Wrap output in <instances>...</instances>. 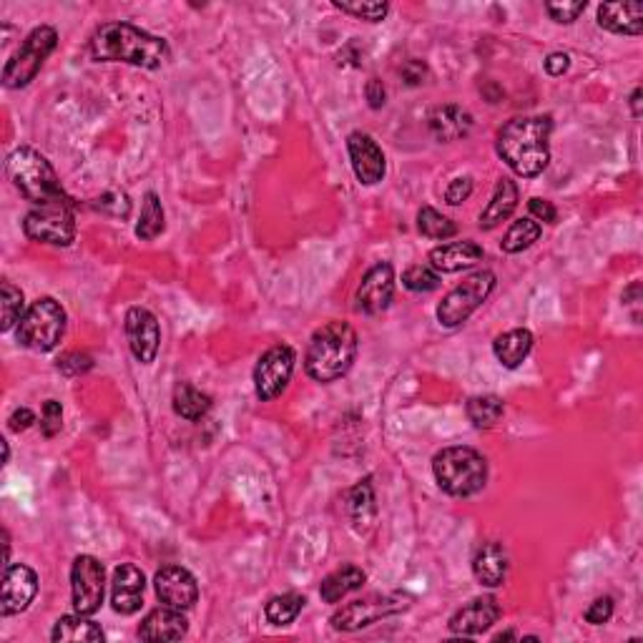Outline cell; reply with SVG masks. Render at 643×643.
Returning <instances> with one entry per match:
<instances>
[{
  "label": "cell",
  "mask_w": 643,
  "mask_h": 643,
  "mask_svg": "<svg viewBox=\"0 0 643 643\" xmlns=\"http://www.w3.org/2000/svg\"><path fill=\"white\" fill-rule=\"evenodd\" d=\"M6 169L13 186H16L33 206L71 201V196L63 191L61 179H58L51 161H48L41 151L31 149V146H21V149L11 151V156H8L6 161Z\"/></svg>",
  "instance_id": "4"
},
{
  "label": "cell",
  "mask_w": 643,
  "mask_h": 643,
  "mask_svg": "<svg viewBox=\"0 0 643 643\" xmlns=\"http://www.w3.org/2000/svg\"><path fill=\"white\" fill-rule=\"evenodd\" d=\"M417 229H420L422 237L427 239H450L458 234V227H455L453 219H448L445 214H440L433 206H422L417 211Z\"/></svg>",
  "instance_id": "34"
},
{
  "label": "cell",
  "mask_w": 643,
  "mask_h": 643,
  "mask_svg": "<svg viewBox=\"0 0 643 643\" xmlns=\"http://www.w3.org/2000/svg\"><path fill=\"white\" fill-rule=\"evenodd\" d=\"M66 325L68 314L63 304L53 297H41L26 309L23 319L18 322L16 340L18 345L33 352H51L66 335Z\"/></svg>",
  "instance_id": "6"
},
{
  "label": "cell",
  "mask_w": 643,
  "mask_h": 643,
  "mask_svg": "<svg viewBox=\"0 0 643 643\" xmlns=\"http://www.w3.org/2000/svg\"><path fill=\"white\" fill-rule=\"evenodd\" d=\"M58 372H63L66 377H78L86 375L93 367V357L86 355V352H66V355L58 360Z\"/></svg>",
  "instance_id": "42"
},
{
  "label": "cell",
  "mask_w": 643,
  "mask_h": 643,
  "mask_svg": "<svg viewBox=\"0 0 643 643\" xmlns=\"http://www.w3.org/2000/svg\"><path fill=\"white\" fill-rule=\"evenodd\" d=\"M357 357V332L352 325L332 319L312 335L304 355V370L314 382L330 385L350 372Z\"/></svg>",
  "instance_id": "3"
},
{
  "label": "cell",
  "mask_w": 643,
  "mask_h": 643,
  "mask_svg": "<svg viewBox=\"0 0 643 643\" xmlns=\"http://www.w3.org/2000/svg\"><path fill=\"white\" fill-rule=\"evenodd\" d=\"M551 116H518L498 131V156L510 171L523 179H535L551 161Z\"/></svg>",
  "instance_id": "2"
},
{
  "label": "cell",
  "mask_w": 643,
  "mask_h": 643,
  "mask_svg": "<svg viewBox=\"0 0 643 643\" xmlns=\"http://www.w3.org/2000/svg\"><path fill=\"white\" fill-rule=\"evenodd\" d=\"M598 26L616 36H641L643 6L641 3H603L598 6Z\"/></svg>",
  "instance_id": "24"
},
{
  "label": "cell",
  "mask_w": 643,
  "mask_h": 643,
  "mask_svg": "<svg viewBox=\"0 0 643 643\" xmlns=\"http://www.w3.org/2000/svg\"><path fill=\"white\" fill-rule=\"evenodd\" d=\"M515 206H518V184H515L513 179H508V176H503V179L495 184L493 189V196H490L488 206L483 209V214H480V229H495L498 224H503L505 219L513 217Z\"/></svg>",
  "instance_id": "26"
},
{
  "label": "cell",
  "mask_w": 643,
  "mask_h": 643,
  "mask_svg": "<svg viewBox=\"0 0 643 643\" xmlns=\"http://www.w3.org/2000/svg\"><path fill=\"white\" fill-rule=\"evenodd\" d=\"M38 593V573L31 566H6L3 573V598H0V613L16 616L33 603Z\"/></svg>",
  "instance_id": "17"
},
{
  "label": "cell",
  "mask_w": 643,
  "mask_h": 643,
  "mask_svg": "<svg viewBox=\"0 0 643 643\" xmlns=\"http://www.w3.org/2000/svg\"><path fill=\"white\" fill-rule=\"evenodd\" d=\"M63 427V407L58 400H46L41 410V433L43 438H56Z\"/></svg>",
  "instance_id": "40"
},
{
  "label": "cell",
  "mask_w": 643,
  "mask_h": 643,
  "mask_svg": "<svg viewBox=\"0 0 643 643\" xmlns=\"http://www.w3.org/2000/svg\"><path fill=\"white\" fill-rule=\"evenodd\" d=\"M623 304H626L628 309H631V317H633V322H641V312H638V307H641V284L638 282H633L631 287L626 289V292H623Z\"/></svg>",
  "instance_id": "50"
},
{
  "label": "cell",
  "mask_w": 643,
  "mask_h": 643,
  "mask_svg": "<svg viewBox=\"0 0 643 643\" xmlns=\"http://www.w3.org/2000/svg\"><path fill=\"white\" fill-rule=\"evenodd\" d=\"M91 58L98 63H129V66L159 71L171 58L169 43L134 23H103L91 36Z\"/></svg>",
  "instance_id": "1"
},
{
  "label": "cell",
  "mask_w": 643,
  "mask_h": 643,
  "mask_svg": "<svg viewBox=\"0 0 643 643\" xmlns=\"http://www.w3.org/2000/svg\"><path fill=\"white\" fill-rule=\"evenodd\" d=\"M171 402H174L176 415L189 422H199L201 417L211 410V397L196 385H191V382H179V385L174 387Z\"/></svg>",
  "instance_id": "29"
},
{
  "label": "cell",
  "mask_w": 643,
  "mask_h": 643,
  "mask_svg": "<svg viewBox=\"0 0 643 643\" xmlns=\"http://www.w3.org/2000/svg\"><path fill=\"white\" fill-rule=\"evenodd\" d=\"M106 638V633L101 631L98 623H93L91 618L83 613H71V616H61L56 621L51 631V641H83V643H101Z\"/></svg>",
  "instance_id": "27"
},
{
  "label": "cell",
  "mask_w": 643,
  "mask_h": 643,
  "mask_svg": "<svg viewBox=\"0 0 643 643\" xmlns=\"http://www.w3.org/2000/svg\"><path fill=\"white\" fill-rule=\"evenodd\" d=\"M0 307H3V325H0V330L11 332L13 327H18L23 314H26V297H23V292L13 282H3V287H0Z\"/></svg>",
  "instance_id": "36"
},
{
  "label": "cell",
  "mask_w": 643,
  "mask_h": 643,
  "mask_svg": "<svg viewBox=\"0 0 643 643\" xmlns=\"http://www.w3.org/2000/svg\"><path fill=\"white\" fill-rule=\"evenodd\" d=\"M93 206H96L98 211H103V214H111V217L116 219H129L131 214V199L124 191H106L103 196H98Z\"/></svg>",
  "instance_id": "39"
},
{
  "label": "cell",
  "mask_w": 643,
  "mask_h": 643,
  "mask_svg": "<svg viewBox=\"0 0 643 643\" xmlns=\"http://www.w3.org/2000/svg\"><path fill=\"white\" fill-rule=\"evenodd\" d=\"M483 257L485 252L478 242L463 239V242H448L435 247L430 252V267L438 274H455L475 267L478 262H483Z\"/></svg>",
  "instance_id": "20"
},
{
  "label": "cell",
  "mask_w": 643,
  "mask_h": 643,
  "mask_svg": "<svg viewBox=\"0 0 643 643\" xmlns=\"http://www.w3.org/2000/svg\"><path fill=\"white\" fill-rule=\"evenodd\" d=\"M365 581H367V573L362 571V568L342 566L322 581V586H319V596H322V601L325 603H340L342 598H347L350 593L360 591V588L365 586Z\"/></svg>",
  "instance_id": "28"
},
{
  "label": "cell",
  "mask_w": 643,
  "mask_h": 643,
  "mask_svg": "<svg viewBox=\"0 0 643 643\" xmlns=\"http://www.w3.org/2000/svg\"><path fill=\"white\" fill-rule=\"evenodd\" d=\"M164 229L166 211L164 206H161L159 194L149 191V194L144 196V204H141V219L139 224H136V237H139L141 242H151V239H156L159 234H164Z\"/></svg>",
  "instance_id": "30"
},
{
  "label": "cell",
  "mask_w": 643,
  "mask_h": 643,
  "mask_svg": "<svg viewBox=\"0 0 643 643\" xmlns=\"http://www.w3.org/2000/svg\"><path fill=\"white\" fill-rule=\"evenodd\" d=\"M470 194H473V179H470V176H458V179L450 181V186L445 189V201H448L450 206H460L463 201L470 199Z\"/></svg>",
  "instance_id": "44"
},
{
  "label": "cell",
  "mask_w": 643,
  "mask_h": 643,
  "mask_svg": "<svg viewBox=\"0 0 643 643\" xmlns=\"http://www.w3.org/2000/svg\"><path fill=\"white\" fill-rule=\"evenodd\" d=\"M395 297V269L392 264L380 262L367 269L360 287L355 294V312L360 314H380L390 307Z\"/></svg>",
  "instance_id": "14"
},
{
  "label": "cell",
  "mask_w": 643,
  "mask_h": 643,
  "mask_svg": "<svg viewBox=\"0 0 643 643\" xmlns=\"http://www.w3.org/2000/svg\"><path fill=\"white\" fill-rule=\"evenodd\" d=\"M58 46V31L51 26L33 28L21 43L16 53L8 58L3 68V86L6 88H26L33 78L41 73L43 63L48 61Z\"/></svg>",
  "instance_id": "7"
},
{
  "label": "cell",
  "mask_w": 643,
  "mask_h": 643,
  "mask_svg": "<svg viewBox=\"0 0 643 643\" xmlns=\"http://www.w3.org/2000/svg\"><path fill=\"white\" fill-rule=\"evenodd\" d=\"M407 601L410 598H405L402 593H375V596L360 598V601L342 606L340 611L332 613L330 623L335 631H360V628L372 626V623L382 621V618L402 613L410 606Z\"/></svg>",
  "instance_id": "10"
},
{
  "label": "cell",
  "mask_w": 643,
  "mask_h": 643,
  "mask_svg": "<svg viewBox=\"0 0 643 643\" xmlns=\"http://www.w3.org/2000/svg\"><path fill=\"white\" fill-rule=\"evenodd\" d=\"M126 340H129V350L141 365H151L159 355L161 347V327L154 312L146 307H131L124 319Z\"/></svg>",
  "instance_id": "13"
},
{
  "label": "cell",
  "mask_w": 643,
  "mask_h": 643,
  "mask_svg": "<svg viewBox=\"0 0 643 643\" xmlns=\"http://www.w3.org/2000/svg\"><path fill=\"white\" fill-rule=\"evenodd\" d=\"M465 412H468L470 422L480 430H490L500 422L503 417L505 405L498 395H475L470 397L468 405H465Z\"/></svg>",
  "instance_id": "32"
},
{
  "label": "cell",
  "mask_w": 643,
  "mask_h": 643,
  "mask_svg": "<svg viewBox=\"0 0 643 643\" xmlns=\"http://www.w3.org/2000/svg\"><path fill=\"white\" fill-rule=\"evenodd\" d=\"M106 596V568L98 558L78 556L71 566L73 611L93 616L101 611Z\"/></svg>",
  "instance_id": "12"
},
{
  "label": "cell",
  "mask_w": 643,
  "mask_h": 643,
  "mask_svg": "<svg viewBox=\"0 0 643 643\" xmlns=\"http://www.w3.org/2000/svg\"><path fill=\"white\" fill-rule=\"evenodd\" d=\"M495 272L490 269H478L470 277H465L463 282L455 284L448 294L443 297V302L438 304V322L448 330H455L463 322H468L470 314L478 307H483L485 299L493 294L495 289Z\"/></svg>",
  "instance_id": "8"
},
{
  "label": "cell",
  "mask_w": 643,
  "mask_h": 643,
  "mask_svg": "<svg viewBox=\"0 0 643 643\" xmlns=\"http://www.w3.org/2000/svg\"><path fill=\"white\" fill-rule=\"evenodd\" d=\"M297 365V352L289 345H274L264 352L254 367V390L262 402H272L287 390Z\"/></svg>",
  "instance_id": "11"
},
{
  "label": "cell",
  "mask_w": 643,
  "mask_h": 643,
  "mask_svg": "<svg viewBox=\"0 0 643 643\" xmlns=\"http://www.w3.org/2000/svg\"><path fill=\"white\" fill-rule=\"evenodd\" d=\"M541 232H543L541 224L535 222V219L530 217L515 219V222L510 224L508 232H505L503 242H500V249H503L505 254L525 252V249H530L538 239H541Z\"/></svg>",
  "instance_id": "31"
},
{
  "label": "cell",
  "mask_w": 643,
  "mask_h": 643,
  "mask_svg": "<svg viewBox=\"0 0 643 643\" xmlns=\"http://www.w3.org/2000/svg\"><path fill=\"white\" fill-rule=\"evenodd\" d=\"M33 422H36V415H33L28 407H18V410L11 415V420H8V427H11L13 433H26Z\"/></svg>",
  "instance_id": "48"
},
{
  "label": "cell",
  "mask_w": 643,
  "mask_h": 643,
  "mask_svg": "<svg viewBox=\"0 0 643 643\" xmlns=\"http://www.w3.org/2000/svg\"><path fill=\"white\" fill-rule=\"evenodd\" d=\"M500 616H503V608H500L498 598L478 596L470 603H465L460 611H455L448 626L455 636H480V633H485L488 628H493L495 623L500 621Z\"/></svg>",
  "instance_id": "18"
},
{
  "label": "cell",
  "mask_w": 643,
  "mask_h": 643,
  "mask_svg": "<svg viewBox=\"0 0 643 643\" xmlns=\"http://www.w3.org/2000/svg\"><path fill=\"white\" fill-rule=\"evenodd\" d=\"M546 11L556 23L571 26V23H576L578 16L586 11V0H576V3H566V0H563V3H548Z\"/></svg>",
  "instance_id": "41"
},
{
  "label": "cell",
  "mask_w": 643,
  "mask_h": 643,
  "mask_svg": "<svg viewBox=\"0 0 643 643\" xmlns=\"http://www.w3.org/2000/svg\"><path fill=\"white\" fill-rule=\"evenodd\" d=\"M508 638H518V636H515V631H505V633H498L495 641H508Z\"/></svg>",
  "instance_id": "52"
},
{
  "label": "cell",
  "mask_w": 643,
  "mask_h": 643,
  "mask_svg": "<svg viewBox=\"0 0 643 643\" xmlns=\"http://www.w3.org/2000/svg\"><path fill=\"white\" fill-rule=\"evenodd\" d=\"M347 154H350L352 171H355L357 181H360L362 186H375L385 179V154H382L380 144H377L370 134L352 131V134L347 136Z\"/></svg>",
  "instance_id": "15"
},
{
  "label": "cell",
  "mask_w": 643,
  "mask_h": 643,
  "mask_svg": "<svg viewBox=\"0 0 643 643\" xmlns=\"http://www.w3.org/2000/svg\"><path fill=\"white\" fill-rule=\"evenodd\" d=\"M365 96H367V103H370V109H382L385 106V98H387V91H385V83L380 81V78H370L365 86Z\"/></svg>",
  "instance_id": "47"
},
{
  "label": "cell",
  "mask_w": 643,
  "mask_h": 643,
  "mask_svg": "<svg viewBox=\"0 0 643 643\" xmlns=\"http://www.w3.org/2000/svg\"><path fill=\"white\" fill-rule=\"evenodd\" d=\"M400 76L407 86H420V83H425L427 78V66L420 61V58H410V61L400 68Z\"/></svg>",
  "instance_id": "46"
},
{
  "label": "cell",
  "mask_w": 643,
  "mask_h": 643,
  "mask_svg": "<svg viewBox=\"0 0 643 643\" xmlns=\"http://www.w3.org/2000/svg\"><path fill=\"white\" fill-rule=\"evenodd\" d=\"M332 6L367 23H382L390 13V3H380V0H332Z\"/></svg>",
  "instance_id": "37"
},
{
  "label": "cell",
  "mask_w": 643,
  "mask_h": 643,
  "mask_svg": "<svg viewBox=\"0 0 643 643\" xmlns=\"http://www.w3.org/2000/svg\"><path fill=\"white\" fill-rule=\"evenodd\" d=\"M304 603L307 601L299 593H282V596L269 598V603L264 606V616L272 626H289L302 613Z\"/></svg>",
  "instance_id": "33"
},
{
  "label": "cell",
  "mask_w": 643,
  "mask_h": 643,
  "mask_svg": "<svg viewBox=\"0 0 643 643\" xmlns=\"http://www.w3.org/2000/svg\"><path fill=\"white\" fill-rule=\"evenodd\" d=\"M533 332L525 327H515V330L503 332L495 337L493 355L505 370H518L525 360H528L530 350H533Z\"/></svg>",
  "instance_id": "25"
},
{
  "label": "cell",
  "mask_w": 643,
  "mask_h": 643,
  "mask_svg": "<svg viewBox=\"0 0 643 643\" xmlns=\"http://www.w3.org/2000/svg\"><path fill=\"white\" fill-rule=\"evenodd\" d=\"M23 232L31 242L68 247L76 239V214L73 201H58L48 206H33L23 219Z\"/></svg>",
  "instance_id": "9"
},
{
  "label": "cell",
  "mask_w": 643,
  "mask_h": 643,
  "mask_svg": "<svg viewBox=\"0 0 643 643\" xmlns=\"http://www.w3.org/2000/svg\"><path fill=\"white\" fill-rule=\"evenodd\" d=\"M473 576L480 586L500 588L508 578V553L500 543L488 541L475 551L473 556Z\"/></svg>",
  "instance_id": "22"
},
{
  "label": "cell",
  "mask_w": 643,
  "mask_h": 643,
  "mask_svg": "<svg viewBox=\"0 0 643 643\" xmlns=\"http://www.w3.org/2000/svg\"><path fill=\"white\" fill-rule=\"evenodd\" d=\"M528 211H530V219H538V222L556 224L558 219L556 206H553L548 199H541V196H533V199L528 201Z\"/></svg>",
  "instance_id": "45"
},
{
  "label": "cell",
  "mask_w": 643,
  "mask_h": 643,
  "mask_svg": "<svg viewBox=\"0 0 643 643\" xmlns=\"http://www.w3.org/2000/svg\"><path fill=\"white\" fill-rule=\"evenodd\" d=\"M156 596L164 606L176 608V611H189L199 601V586L191 571L181 566H166L154 576Z\"/></svg>",
  "instance_id": "16"
},
{
  "label": "cell",
  "mask_w": 643,
  "mask_h": 643,
  "mask_svg": "<svg viewBox=\"0 0 643 643\" xmlns=\"http://www.w3.org/2000/svg\"><path fill=\"white\" fill-rule=\"evenodd\" d=\"M146 576L134 563H121L111 576V608L121 616H134L144 606Z\"/></svg>",
  "instance_id": "19"
},
{
  "label": "cell",
  "mask_w": 643,
  "mask_h": 643,
  "mask_svg": "<svg viewBox=\"0 0 643 643\" xmlns=\"http://www.w3.org/2000/svg\"><path fill=\"white\" fill-rule=\"evenodd\" d=\"M427 126H430V134L440 141V144H450V141L465 139L473 129V116H470L468 109L463 106H455V103H448V106H440L430 114L427 119Z\"/></svg>",
  "instance_id": "23"
},
{
  "label": "cell",
  "mask_w": 643,
  "mask_h": 643,
  "mask_svg": "<svg viewBox=\"0 0 643 643\" xmlns=\"http://www.w3.org/2000/svg\"><path fill=\"white\" fill-rule=\"evenodd\" d=\"M571 68V56L563 51H556L551 53V56L546 58V73L548 76H563V73Z\"/></svg>",
  "instance_id": "49"
},
{
  "label": "cell",
  "mask_w": 643,
  "mask_h": 643,
  "mask_svg": "<svg viewBox=\"0 0 643 643\" xmlns=\"http://www.w3.org/2000/svg\"><path fill=\"white\" fill-rule=\"evenodd\" d=\"M433 475L440 490L453 498H470L488 485V460L468 445H453L433 458Z\"/></svg>",
  "instance_id": "5"
},
{
  "label": "cell",
  "mask_w": 643,
  "mask_h": 643,
  "mask_svg": "<svg viewBox=\"0 0 643 643\" xmlns=\"http://www.w3.org/2000/svg\"><path fill=\"white\" fill-rule=\"evenodd\" d=\"M631 114H633V119H641V86H636L633 88V93H631Z\"/></svg>",
  "instance_id": "51"
},
{
  "label": "cell",
  "mask_w": 643,
  "mask_h": 643,
  "mask_svg": "<svg viewBox=\"0 0 643 643\" xmlns=\"http://www.w3.org/2000/svg\"><path fill=\"white\" fill-rule=\"evenodd\" d=\"M402 284L410 292H433L440 287V274L430 264H412L402 272Z\"/></svg>",
  "instance_id": "38"
},
{
  "label": "cell",
  "mask_w": 643,
  "mask_h": 643,
  "mask_svg": "<svg viewBox=\"0 0 643 643\" xmlns=\"http://www.w3.org/2000/svg\"><path fill=\"white\" fill-rule=\"evenodd\" d=\"M611 616H613V598L611 596L596 598V601L586 608V613H583V618H586L591 626H603V623L611 621Z\"/></svg>",
  "instance_id": "43"
},
{
  "label": "cell",
  "mask_w": 643,
  "mask_h": 643,
  "mask_svg": "<svg viewBox=\"0 0 643 643\" xmlns=\"http://www.w3.org/2000/svg\"><path fill=\"white\" fill-rule=\"evenodd\" d=\"M347 510H350L355 525L370 523L375 515V490H372V480L365 478L350 490L347 495Z\"/></svg>",
  "instance_id": "35"
},
{
  "label": "cell",
  "mask_w": 643,
  "mask_h": 643,
  "mask_svg": "<svg viewBox=\"0 0 643 643\" xmlns=\"http://www.w3.org/2000/svg\"><path fill=\"white\" fill-rule=\"evenodd\" d=\"M186 633H189L186 616L169 606L154 608L139 626V636L144 641H181Z\"/></svg>",
  "instance_id": "21"
}]
</instances>
